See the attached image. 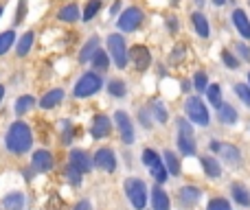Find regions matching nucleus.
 Here are the masks:
<instances>
[{"label":"nucleus","mask_w":250,"mask_h":210,"mask_svg":"<svg viewBox=\"0 0 250 210\" xmlns=\"http://www.w3.org/2000/svg\"><path fill=\"white\" fill-rule=\"evenodd\" d=\"M7 149L11 153H26L31 149V142H33V134H31V127L26 123H13L7 132Z\"/></svg>","instance_id":"f257e3e1"},{"label":"nucleus","mask_w":250,"mask_h":210,"mask_svg":"<svg viewBox=\"0 0 250 210\" xmlns=\"http://www.w3.org/2000/svg\"><path fill=\"white\" fill-rule=\"evenodd\" d=\"M101 86H104V81H101L99 75L97 73H86L77 83H75L73 95L77 96V99H86V96H92L95 92H99Z\"/></svg>","instance_id":"f03ea898"},{"label":"nucleus","mask_w":250,"mask_h":210,"mask_svg":"<svg viewBox=\"0 0 250 210\" xmlns=\"http://www.w3.org/2000/svg\"><path fill=\"white\" fill-rule=\"evenodd\" d=\"M125 193H127V199L136 210H143L147 204V189H145V182L136 180V177H129L125 182Z\"/></svg>","instance_id":"7ed1b4c3"},{"label":"nucleus","mask_w":250,"mask_h":210,"mask_svg":"<svg viewBox=\"0 0 250 210\" xmlns=\"http://www.w3.org/2000/svg\"><path fill=\"white\" fill-rule=\"evenodd\" d=\"M185 112H187V116H189L195 125L207 127V125L211 123L208 110H207V105L202 103V99H200V96H189V99H187V103H185Z\"/></svg>","instance_id":"20e7f679"},{"label":"nucleus","mask_w":250,"mask_h":210,"mask_svg":"<svg viewBox=\"0 0 250 210\" xmlns=\"http://www.w3.org/2000/svg\"><path fill=\"white\" fill-rule=\"evenodd\" d=\"M178 147H180L182 155H193L195 153V140H193V129L185 118H178Z\"/></svg>","instance_id":"39448f33"},{"label":"nucleus","mask_w":250,"mask_h":210,"mask_svg":"<svg viewBox=\"0 0 250 210\" xmlns=\"http://www.w3.org/2000/svg\"><path fill=\"white\" fill-rule=\"evenodd\" d=\"M108 51H110L114 64H117L119 68H125V66H127V48H125L123 35H119V33L110 35L108 38Z\"/></svg>","instance_id":"423d86ee"},{"label":"nucleus","mask_w":250,"mask_h":210,"mask_svg":"<svg viewBox=\"0 0 250 210\" xmlns=\"http://www.w3.org/2000/svg\"><path fill=\"white\" fill-rule=\"evenodd\" d=\"M143 11L138 7H129V9H125V11L121 13V18H119V29L121 31H136L138 26L143 24Z\"/></svg>","instance_id":"0eeeda50"},{"label":"nucleus","mask_w":250,"mask_h":210,"mask_svg":"<svg viewBox=\"0 0 250 210\" xmlns=\"http://www.w3.org/2000/svg\"><path fill=\"white\" fill-rule=\"evenodd\" d=\"M114 123H117V127H119L121 140L125 145H132L134 142V125H132V120H129V116L125 114V112H117V114H114Z\"/></svg>","instance_id":"6e6552de"},{"label":"nucleus","mask_w":250,"mask_h":210,"mask_svg":"<svg viewBox=\"0 0 250 210\" xmlns=\"http://www.w3.org/2000/svg\"><path fill=\"white\" fill-rule=\"evenodd\" d=\"M129 59H132V64H134V68L138 70V73H143V70H147L149 68V64H151V55H149V51H147L145 46H134L132 51H129Z\"/></svg>","instance_id":"1a4fd4ad"},{"label":"nucleus","mask_w":250,"mask_h":210,"mask_svg":"<svg viewBox=\"0 0 250 210\" xmlns=\"http://www.w3.org/2000/svg\"><path fill=\"white\" fill-rule=\"evenodd\" d=\"M70 164L75 169H79L82 173H90L92 167H95V158H90L83 149H73L70 151Z\"/></svg>","instance_id":"9d476101"},{"label":"nucleus","mask_w":250,"mask_h":210,"mask_svg":"<svg viewBox=\"0 0 250 210\" xmlns=\"http://www.w3.org/2000/svg\"><path fill=\"white\" fill-rule=\"evenodd\" d=\"M95 164L101 169V171H108L112 173L114 169H117V158H114V151L112 149H99L95 153Z\"/></svg>","instance_id":"9b49d317"},{"label":"nucleus","mask_w":250,"mask_h":210,"mask_svg":"<svg viewBox=\"0 0 250 210\" xmlns=\"http://www.w3.org/2000/svg\"><path fill=\"white\" fill-rule=\"evenodd\" d=\"M211 151H220L222 158H224L229 164H233V167H237V164H239V158H242V153H239L237 147H233V145H222V142H217V140L211 142Z\"/></svg>","instance_id":"f8f14e48"},{"label":"nucleus","mask_w":250,"mask_h":210,"mask_svg":"<svg viewBox=\"0 0 250 210\" xmlns=\"http://www.w3.org/2000/svg\"><path fill=\"white\" fill-rule=\"evenodd\" d=\"M233 24H235V29L239 31V35H242L244 39H250V20H248L246 11L235 9L233 11Z\"/></svg>","instance_id":"ddd939ff"},{"label":"nucleus","mask_w":250,"mask_h":210,"mask_svg":"<svg viewBox=\"0 0 250 210\" xmlns=\"http://www.w3.org/2000/svg\"><path fill=\"white\" fill-rule=\"evenodd\" d=\"M33 167H35V171H40V173L51 171V169H53V155H51V151H44V149L35 151V153H33Z\"/></svg>","instance_id":"4468645a"},{"label":"nucleus","mask_w":250,"mask_h":210,"mask_svg":"<svg viewBox=\"0 0 250 210\" xmlns=\"http://www.w3.org/2000/svg\"><path fill=\"white\" fill-rule=\"evenodd\" d=\"M97 53H99V38H97V35H92V38L83 44L82 55H79V61H82V64H86V61L95 59Z\"/></svg>","instance_id":"2eb2a0df"},{"label":"nucleus","mask_w":250,"mask_h":210,"mask_svg":"<svg viewBox=\"0 0 250 210\" xmlns=\"http://www.w3.org/2000/svg\"><path fill=\"white\" fill-rule=\"evenodd\" d=\"M200 197H202V191H200L198 186H182L180 189V202L185 204V206H193Z\"/></svg>","instance_id":"dca6fc26"},{"label":"nucleus","mask_w":250,"mask_h":210,"mask_svg":"<svg viewBox=\"0 0 250 210\" xmlns=\"http://www.w3.org/2000/svg\"><path fill=\"white\" fill-rule=\"evenodd\" d=\"M62 99H64V90H60V88H55V90H51L48 95L42 96V101H40V105L44 107V110H51V107H57L62 103Z\"/></svg>","instance_id":"f3484780"},{"label":"nucleus","mask_w":250,"mask_h":210,"mask_svg":"<svg viewBox=\"0 0 250 210\" xmlns=\"http://www.w3.org/2000/svg\"><path fill=\"white\" fill-rule=\"evenodd\" d=\"M110 134V118L108 116H97L95 118V123H92V136L95 138H104V136H108Z\"/></svg>","instance_id":"a211bd4d"},{"label":"nucleus","mask_w":250,"mask_h":210,"mask_svg":"<svg viewBox=\"0 0 250 210\" xmlns=\"http://www.w3.org/2000/svg\"><path fill=\"white\" fill-rule=\"evenodd\" d=\"M200 162H202L204 171H207L208 177H220L222 175V164L217 162L213 155H204V158H200Z\"/></svg>","instance_id":"6ab92c4d"},{"label":"nucleus","mask_w":250,"mask_h":210,"mask_svg":"<svg viewBox=\"0 0 250 210\" xmlns=\"http://www.w3.org/2000/svg\"><path fill=\"white\" fill-rule=\"evenodd\" d=\"M151 208H154V210H169L167 193H165L163 189H158V186L151 191Z\"/></svg>","instance_id":"aec40b11"},{"label":"nucleus","mask_w":250,"mask_h":210,"mask_svg":"<svg viewBox=\"0 0 250 210\" xmlns=\"http://www.w3.org/2000/svg\"><path fill=\"white\" fill-rule=\"evenodd\" d=\"M217 116H220V120L224 125H235L237 123V110H235L233 105H229V103H224L217 110Z\"/></svg>","instance_id":"412c9836"},{"label":"nucleus","mask_w":250,"mask_h":210,"mask_svg":"<svg viewBox=\"0 0 250 210\" xmlns=\"http://www.w3.org/2000/svg\"><path fill=\"white\" fill-rule=\"evenodd\" d=\"M191 20H193V26H195V31H198L200 38H208L211 26H208V22H207V16H202V13H193Z\"/></svg>","instance_id":"4be33fe9"},{"label":"nucleus","mask_w":250,"mask_h":210,"mask_svg":"<svg viewBox=\"0 0 250 210\" xmlns=\"http://www.w3.org/2000/svg\"><path fill=\"white\" fill-rule=\"evenodd\" d=\"M230 193H233V199L239 204V206H250V193L246 191V186L233 184L230 186Z\"/></svg>","instance_id":"5701e85b"},{"label":"nucleus","mask_w":250,"mask_h":210,"mask_svg":"<svg viewBox=\"0 0 250 210\" xmlns=\"http://www.w3.org/2000/svg\"><path fill=\"white\" fill-rule=\"evenodd\" d=\"M163 158H165V167H167L169 175H173V177H176L178 173H180V162H178L176 153H173L171 149H167V151H165V153H163Z\"/></svg>","instance_id":"b1692460"},{"label":"nucleus","mask_w":250,"mask_h":210,"mask_svg":"<svg viewBox=\"0 0 250 210\" xmlns=\"http://www.w3.org/2000/svg\"><path fill=\"white\" fill-rule=\"evenodd\" d=\"M33 39H35V35H33V31H29V33H24L20 38V42H18V48H16V53L20 57H24L26 53H29V48L33 46Z\"/></svg>","instance_id":"393cba45"},{"label":"nucleus","mask_w":250,"mask_h":210,"mask_svg":"<svg viewBox=\"0 0 250 210\" xmlns=\"http://www.w3.org/2000/svg\"><path fill=\"white\" fill-rule=\"evenodd\" d=\"M4 208L7 210H22V204H24V197H22V193H11L7 195V197L2 199Z\"/></svg>","instance_id":"a878e982"},{"label":"nucleus","mask_w":250,"mask_h":210,"mask_svg":"<svg viewBox=\"0 0 250 210\" xmlns=\"http://www.w3.org/2000/svg\"><path fill=\"white\" fill-rule=\"evenodd\" d=\"M57 18H60L62 22H75V20L79 18V9H77V4H68V7L60 9Z\"/></svg>","instance_id":"bb28decb"},{"label":"nucleus","mask_w":250,"mask_h":210,"mask_svg":"<svg viewBox=\"0 0 250 210\" xmlns=\"http://www.w3.org/2000/svg\"><path fill=\"white\" fill-rule=\"evenodd\" d=\"M101 7H104V0H88V4L83 7V22L92 20Z\"/></svg>","instance_id":"cd10ccee"},{"label":"nucleus","mask_w":250,"mask_h":210,"mask_svg":"<svg viewBox=\"0 0 250 210\" xmlns=\"http://www.w3.org/2000/svg\"><path fill=\"white\" fill-rule=\"evenodd\" d=\"M13 42H16V33H13V31L0 33V55H4V53L13 46Z\"/></svg>","instance_id":"c85d7f7f"},{"label":"nucleus","mask_w":250,"mask_h":210,"mask_svg":"<svg viewBox=\"0 0 250 210\" xmlns=\"http://www.w3.org/2000/svg\"><path fill=\"white\" fill-rule=\"evenodd\" d=\"M143 162H145L149 169H154V167H160V164H163V160H160V155L156 153L154 149H145V151H143Z\"/></svg>","instance_id":"c756f323"},{"label":"nucleus","mask_w":250,"mask_h":210,"mask_svg":"<svg viewBox=\"0 0 250 210\" xmlns=\"http://www.w3.org/2000/svg\"><path fill=\"white\" fill-rule=\"evenodd\" d=\"M35 105V99L31 95H24V96H20V99L16 101V112L18 114H24V112H29L31 107Z\"/></svg>","instance_id":"7c9ffc66"},{"label":"nucleus","mask_w":250,"mask_h":210,"mask_svg":"<svg viewBox=\"0 0 250 210\" xmlns=\"http://www.w3.org/2000/svg\"><path fill=\"white\" fill-rule=\"evenodd\" d=\"M64 175L68 177V182L73 186H79V184H82V175H83V173L79 171V169H75L73 164H68V167H66V171H64Z\"/></svg>","instance_id":"2f4dec72"},{"label":"nucleus","mask_w":250,"mask_h":210,"mask_svg":"<svg viewBox=\"0 0 250 210\" xmlns=\"http://www.w3.org/2000/svg\"><path fill=\"white\" fill-rule=\"evenodd\" d=\"M207 95H208V101H211V105H215L217 110L224 105V103H222V90H220V86H208Z\"/></svg>","instance_id":"473e14b6"},{"label":"nucleus","mask_w":250,"mask_h":210,"mask_svg":"<svg viewBox=\"0 0 250 210\" xmlns=\"http://www.w3.org/2000/svg\"><path fill=\"white\" fill-rule=\"evenodd\" d=\"M92 64H95V68H97V70H101V73H104V70H108V64H110L108 53L101 51V48H99V53H97L95 59H92Z\"/></svg>","instance_id":"72a5a7b5"},{"label":"nucleus","mask_w":250,"mask_h":210,"mask_svg":"<svg viewBox=\"0 0 250 210\" xmlns=\"http://www.w3.org/2000/svg\"><path fill=\"white\" fill-rule=\"evenodd\" d=\"M235 95L250 107V86H246V83H237V86H235Z\"/></svg>","instance_id":"f704fd0d"},{"label":"nucleus","mask_w":250,"mask_h":210,"mask_svg":"<svg viewBox=\"0 0 250 210\" xmlns=\"http://www.w3.org/2000/svg\"><path fill=\"white\" fill-rule=\"evenodd\" d=\"M193 83H195V90L198 92H207L208 90V79H207V75L204 73H195Z\"/></svg>","instance_id":"c9c22d12"},{"label":"nucleus","mask_w":250,"mask_h":210,"mask_svg":"<svg viewBox=\"0 0 250 210\" xmlns=\"http://www.w3.org/2000/svg\"><path fill=\"white\" fill-rule=\"evenodd\" d=\"M149 171H151V177H154V180L158 182V184H163V182L167 180V175H169L167 167H163V164H160V167H154V169H149Z\"/></svg>","instance_id":"e433bc0d"},{"label":"nucleus","mask_w":250,"mask_h":210,"mask_svg":"<svg viewBox=\"0 0 250 210\" xmlns=\"http://www.w3.org/2000/svg\"><path fill=\"white\" fill-rule=\"evenodd\" d=\"M207 210H230V204H229V199H224V197H215L208 202Z\"/></svg>","instance_id":"4c0bfd02"},{"label":"nucleus","mask_w":250,"mask_h":210,"mask_svg":"<svg viewBox=\"0 0 250 210\" xmlns=\"http://www.w3.org/2000/svg\"><path fill=\"white\" fill-rule=\"evenodd\" d=\"M110 95L112 96H125V83L119 81V79L110 81Z\"/></svg>","instance_id":"58836bf2"},{"label":"nucleus","mask_w":250,"mask_h":210,"mask_svg":"<svg viewBox=\"0 0 250 210\" xmlns=\"http://www.w3.org/2000/svg\"><path fill=\"white\" fill-rule=\"evenodd\" d=\"M222 59H224V64L229 66V68H237V66H239V59L233 55V53H229V51H222Z\"/></svg>","instance_id":"ea45409f"},{"label":"nucleus","mask_w":250,"mask_h":210,"mask_svg":"<svg viewBox=\"0 0 250 210\" xmlns=\"http://www.w3.org/2000/svg\"><path fill=\"white\" fill-rule=\"evenodd\" d=\"M70 140H73V127H70V123L66 120V125H64V136H62V142H64V145H68Z\"/></svg>","instance_id":"a19ab883"},{"label":"nucleus","mask_w":250,"mask_h":210,"mask_svg":"<svg viewBox=\"0 0 250 210\" xmlns=\"http://www.w3.org/2000/svg\"><path fill=\"white\" fill-rule=\"evenodd\" d=\"M154 110H156V118H158L160 123H165V120H167V112H165L163 103H156V105H154Z\"/></svg>","instance_id":"79ce46f5"},{"label":"nucleus","mask_w":250,"mask_h":210,"mask_svg":"<svg viewBox=\"0 0 250 210\" xmlns=\"http://www.w3.org/2000/svg\"><path fill=\"white\" fill-rule=\"evenodd\" d=\"M24 11H26V2H24V0H20V7H18V16H16V24H20V22L24 20Z\"/></svg>","instance_id":"37998d69"},{"label":"nucleus","mask_w":250,"mask_h":210,"mask_svg":"<svg viewBox=\"0 0 250 210\" xmlns=\"http://www.w3.org/2000/svg\"><path fill=\"white\" fill-rule=\"evenodd\" d=\"M237 51L242 53V57L246 61H250V48H246V46H242V44H237Z\"/></svg>","instance_id":"c03bdc74"},{"label":"nucleus","mask_w":250,"mask_h":210,"mask_svg":"<svg viewBox=\"0 0 250 210\" xmlns=\"http://www.w3.org/2000/svg\"><path fill=\"white\" fill-rule=\"evenodd\" d=\"M75 210H92V206H90V202H88V199H83V202H79L77 206H75Z\"/></svg>","instance_id":"a18cd8bd"},{"label":"nucleus","mask_w":250,"mask_h":210,"mask_svg":"<svg viewBox=\"0 0 250 210\" xmlns=\"http://www.w3.org/2000/svg\"><path fill=\"white\" fill-rule=\"evenodd\" d=\"M119 7H121V0H117V2H114V4H112V16H114V13H117V11H119Z\"/></svg>","instance_id":"49530a36"},{"label":"nucleus","mask_w":250,"mask_h":210,"mask_svg":"<svg viewBox=\"0 0 250 210\" xmlns=\"http://www.w3.org/2000/svg\"><path fill=\"white\" fill-rule=\"evenodd\" d=\"M224 2H226V0H213V4H217V7H222Z\"/></svg>","instance_id":"de8ad7c7"},{"label":"nucleus","mask_w":250,"mask_h":210,"mask_svg":"<svg viewBox=\"0 0 250 210\" xmlns=\"http://www.w3.org/2000/svg\"><path fill=\"white\" fill-rule=\"evenodd\" d=\"M2 96H4V88L0 86V101H2Z\"/></svg>","instance_id":"09e8293b"},{"label":"nucleus","mask_w":250,"mask_h":210,"mask_svg":"<svg viewBox=\"0 0 250 210\" xmlns=\"http://www.w3.org/2000/svg\"><path fill=\"white\" fill-rule=\"evenodd\" d=\"M0 16H2V4H0Z\"/></svg>","instance_id":"8fccbe9b"},{"label":"nucleus","mask_w":250,"mask_h":210,"mask_svg":"<svg viewBox=\"0 0 250 210\" xmlns=\"http://www.w3.org/2000/svg\"><path fill=\"white\" fill-rule=\"evenodd\" d=\"M248 83H250V75H248Z\"/></svg>","instance_id":"3c124183"},{"label":"nucleus","mask_w":250,"mask_h":210,"mask_svg":"<svg viewBox=\"0 0 250 210\" xmlns=\"http://www.w3.org/2000/svg\"><path fill=\"white\" fill-rule=\"evenodd\" d=\"M248 2H250V0H248Z\"/></svg>","instance_id":"603ef678"}]
</instances>
